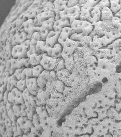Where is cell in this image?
I'll use <instances>...</instances> for the list:
<instances>
[{"label":"cell","mask_w":121,"mask_h":137,"mask_svg":"<svg viewBox=\"0 0 121 137\" xmlns=\"http://www.w3.org/2000/svg\"><path fill=\"white\" fill-rule=\"evenodd\" d=\"M71 27L74 33L89 35L92 31L93 23L86 20H75L72 22Z\"/></svg>","instance_id":"cell-1"},{"label":"cell","mask_w":121,"mask_h":137,"mask_svg":"<svg viewBox=\"0 0 121 137\" xmlns=\"http://www.w3.org/2000/svg\"><path fill=\"white\" fill-rule=\"evenodd\" d=\"M93 28L89 35L93 38L95 35L102 36L105 35L113 27L110 20H100L93 23Z\"/></svg>","instance_id":"cell-2"},{"label":"cell","mask_w":121,"mask_h":137,"mask_svg":"<svg viewBox=\"0 0 121 137\" xmlns=\"http://www.w3.org/2000/svg\"><path fill=\"white\" fill-rule=\"evenodd\" d=\"M7 65L10 75L13 74L17 68L23 67H31L29 57L14 58H12L8 61Z\"/></svg>","instance_id":"cell-3"},{"label":"cell","mask_w":121,"mask_h":137,"mask_svg":"<svg viewBox=\"0 0 121 137\" xmlns=\"http://www.w3.org/2000/svg\"><path fill=\"white\" fill-rule=\"evenodd\" d=\"M30 46V39H28L22 44L13 46L11 51L12 58H14L28 57L27 52Z\"/></svg>","instance_id":"cell-4"},{"label":"cell","mask_w":121,"mask_h":137,"mask_svg":"<svg viewBox=\"0 0 121 137\" xmlns=\"http://www.w3.org/2000/svg\"><path fill=\"white\" fill-rule=\"evenodd\" d=\"M81 7L78 5L73 7L67 6L60 13L61 18H67L71 23L75 20L80 19Z\"/></svg>","instance_id":"cell-5"},{"label":"cell","mask_w":121,"mask_h":137,"mask_svg":"<svg viewBox=\"0 0 121 137\" xmlns=\"http://www.w3.org/2000/svg\"><path fill=\"white\" fill-rule=\"evenodd\" d=\"M99 0H87L81 8L80 19L86 20L91 23V12L93 7L99 2Z\"/></svg>","instance_id":"cell-6"},{"label":"cell","mask_w":121,"mask_h":137,"mask_svg":"<svg viewBox=\"0 0 121 137\" xmlns=\"http://www.w3.org/2000/svg\"><path fill=\"white\" fill-rule=\"evenodd\" d=\"M53 4L48 10L36 15L34 19V24L36 26L40 27L46 20L52 17L55 18V15L53 10Z\"/></svg>","instance_id":"cell-7"},{"label":"cell","mask_w":121,"mask_h":137,"mask_svg":"<svg viewBox=\"0 0 121 137\" xmlns=\"http://www.w3.org/2000/svg\"><path fill=\"white\" fill-rule=\"evenodd\" d=\"M80 45L78 41L70 38L67 39L62 45L63 47L62 57L63 55H71L75 52L76 48Z\"/></svg>","instance_id":"cell-8"},{"label":"cell","mask_w":121,"mask_h":137,"mask_svg":"<svg viewBox=\"0 0 121 137\" xmlns=\"http://www.w3.org/2000/svg\"><path fill=\"white\" fill-rule=\"evenodd\" d=\"M54 70H44L37 78L38 85L39 88H46L47 83L53 79L55 77Z\"/></svg>","instance_id":"cell-9"},{"label":"cell","mask_w":121,"mask_h":137,"mask_svg":"<svg viewBox=\"0 0 121 137\" xmlns=\"http://www.w3.org/2000/svg\"><path fill=\"white\" fill-rule=\"evenodd\" d=\"M58 63L57 59L48 56L47 54H43L40 64L45 70L51 71L56 68Z\"/></svg>","instance_id":"cell-10"},{"label":"cell","mask_w":121,"mask_h":137,"mask_svg":"<svg viewBox=\"0 0 121 137\" xmlns=\"http://www.w3.org/2000/svg\"><path fill=\"white\" fill-rule=\"evenodd\" d=\"M8 101L13 104L21 105L24 103L22 92L16 87L9 91L8 96Z\"/></svg>","instance_id":"cell-11"},{"label":"cell","mask_w":121,"mask_h":137,"mask_svg":"<svg viewBox=\"0 0 121 137\" xmlns=\"http://www.w3.org/2000/svg\"><path fill=\"white\" fill-rule=\"evenodd\" d=\"M55 21V18H51L45 21L40 27L39 32L43 40H45L49 32L54 30L53 25Z\"/></svg>","instance_id":"cell-12"},{"label":"cell","mask_w":121,"mask_h":137,"mask_svg":"<svg viewBox=\"0 0 121 137\" xmlns=\"http://www.w3.org/2000/svg\"><path fill=\"white\" fill-rule=\"evenodd\" d=\"M50 97V94L47 91L46 88H39L36 95V101L37 106H46Z\"/></svg>","instance_id":"cell-13"},{"label":"cell","mask_w":121,"mask_h":137,"mask_svg":"<svg viewBox=\"0 0 121 137\" xmlns=\"http://www.w3.org/2000/svg\"><path fill=\"white\" fill-rule=\"evenodd\" d=\"M16 124L23 131L24 133L28 134L34 126L31 120L29 119L27 116L17 118Z\"/></svg>","instance_id":"cell-14"},{"label":"cell","mask_w":121,"mask_h":137,"mask_svg":"<svg viewBox=\"0 0 121 137\" xmlns=\"http://www.w3.org/2000/svg\"><path fill=\"white\" fill-rule=\"evenodd\" d=\"M24 31L27 34L28 39H30L33 34L35 32L39 31L40 27L35 26L34 19H30L23 23Z\"/></svg>","instance_id":"cell-15"},{"label":"cell","mask_w":121,"mask_h":137,"mask_svg":"<svg viewBox=\"0 0 121 137\" xmlns=\"http://www.w3.org/2000/svg\"><path fill=\"white\" fill-rule=\"evenodd\" d=\"M63 47L62 45L57 43L52 47L48 46L46 49L48 55L58 59L62 57Z\"/></svg>","instance_id":"cell-16"},{"label":"cell","mask_w":121,"mask_h":137,"mask_svg":"<svg viewBox=\"0 0 121 137\" xmlns=\"http://www.w3.org/2000/svg\"><path fill=\"white\" fill-rule=\"evenodd\" d=\"M68 0H57L53 2V10L55 13V20L60 19V13L67 6Z\"/></svg>","instance_id":"cell-17"},{"label":"cell","mask_w":121,"mask_h":137,"mask_svg":"<svg viewBox=\"0 0 121 137\" xmlns=\"http://www.w3.org/2000/svg\"><path fill=\"white\" fill-rule=\"evenodd\" d=\"M22 95L24 103L27 107L31 106L36 107V96L31 93L26 88L22 92Z\"/></svg>","instance_id":"cell-18"},{"label":"cell","mask_w":121,"mask_h":137,"mask_svg":"<svg viewBox=\"0 0 121 137\" xmlns=\"http://www.w3.org/2000/svg\"><path fill=\"white\" fill-rule=\"evenodd\" d=\"M26 89L32 94L36 96L39 88L37 78L32 77L26 80Z\"/></svg>","instance_id":"cell-19"},{"label":"cell","mask_w":121,"mask_h":137,"mask_svg":"<svg viewBox=\"0 0 121 137\" xmlns=\"http://www.w3.org/2000/svg\"><path fill=\"white\" fill-rule=\"evenodd\" d=\"M61 31L53 30L49 32L45 40L48 46L52 47L58 43V38Z\"/></svg>","instance_id":"cell-20"},{"label":"cell","mask_w":121,"mask_h":137,"mask_svg":"<svg viewBox=\"0 0 121 137\" xmlns=\"http://www.w3.org/2000/svg\"><path fill=\"white\" fill-rule=\"evenodd\" d=\"M74 33L71 27L63 28L60 33L58 38V43L62 45L67 39L70 38L71 35Z\"/></svg>","instance_id":"cell-21"},{"label":"cell","mask_w":121,"mask_h":137,"mask_svg":"<svg viewBox=\"0 0 121 137\" xmlns=\"http://www.w3.org/2000/svg\"><path fill=\"white\" fill-rule=\"evenodd\" d=\"M70 39L78 42L81 45L82 43L90 44L92 40V38L89 35H85L74 32L71 35Z\"/></svg>","instance_id":"cell-22"},{"label":"cell","mask_w":121,"mask_h":137,"mask_svg":"<svg viewBox=\"0 0 121 137\" xmlns=\"http://www.w3.org/2000/svg\"><path fill=\"white\" fill-rule=\"evenodd\" d=\"M71 22L68 18H61L55 20L53 25L54 30L61 31L63 28L71 27Z\"/></svg>","instance_id":"cell-23"},{"label":"cell","mask_w":121,"mask_h":137,"mask_svg":"<svg viewBox=\"0 0 121 137\" xmlns=\"http://www.w3.org/2000/svg\"><path fill=\"white\" fill-rule=\"evenodd\" d=\"M107 115L108 117L115 121H121V110H117L114 106L107 109Z\"/></svg>","instance_id":"cell-24"},{"label":"cell","mask_w":121,"mask_h":137,"mask_svg":"<svg viewBox=\"0 0 121 137\" xmlns=\"http://www.w3.org/2000/svg\"><path fill=\"white\" fill-rule=\"evenodd\" d=\"M97 4L93 7L90 12L91 23H92L101 20V9Z\"/></svg>","instance_id":"cell-25"},{"label":"cell","mask_w":121,"mask_h":137,"mask_svg":"<svg viewBox=\"0 0 121 137\" xmlns=\"http://www.w3.org/2000/svg\"><path fill=\"white\" fill-rule=\"evenodd\" d=\"M114 16V14L109 8L105 7L101 9V20H111Z\"/></svg>","instance_id":"cell-26"},{"label":"cell","mask_w":121,"mask_h":137,"mask_svg":"<svg viewBox=\"0 0 121 137\" xmlns=\"http://www.w3.org/2000/svg\"><path fill=\"white\" fill-rule=\"evenodd\" d=\"M36 113L41 120H46L49 117L46 106H37L36 107Z\"/></svg>","instance_id":"cell-27"},{"label":"cell","mask_w":121,"mask_h":137,"mask_svg":"<svg viewBox=\"0 0 121 137\" xmlns=\"http://www.w3.org/2000/svg\"><path fill=\"white\" fill-rule=\"evenodd\" d=\"M43 55V54H40L36 53L30 55L29 58L30 63L31 65L33 66L40 64Z\"/></svg>","instance_id":"cell-28"},{"label":"cell","mask_w":121,"mask_h":137,"mask_svg":"<svg viewBox=\"0 0 121 137\" xmlns=\"http://www.w3.org/2000/svg\"><path fill=\"white\" fill-rule=\"evenodd\" d=\"M18 80L13 74L10 75L7 79L6 87L7 90L10 91L16 87Z\"/></svg>","instance_id":"cell-29"},{"label":"cell","mask_w":121,"mask_h":137,"mask_svg":"<svg viewBox=\"0 0 121 137\" xmlns=\"http://www.w3.org/2000/svg\"><path fill=\"white\" fill-rule=\"evenodd\" d=\"M48 46L45 40H42L38 41L35 46L37 52L40 54H47L46 49Z\"/></svg>","instance_id":"cell-30"},{"label":"cell","mask_w":121,"mask_h":137,"mask_svg":"<svg viewBox=\"0 0 121 137\" xmlns=\"http://www.w3.org/2000/svg\"><path fill=\"white\" fill-rule=\"evenodd\" d=\"M43 130L40 125L36 127L34 126L31 128L30 132L27 134V137H41Z\"/></svg>","instance_id":"cell-31"},{"label":"cell","mask_w":121,"mask_h":137,"mask_svg":"<svg viewBox=\"0 0 121 137\" xmlns=\"http://www.w3.org/2000/svg\"><path fill=\"white\" fill-rule=\"evenodd\" d=\"M110 8L114 14V15L121 9L120 0H110Z\"/></svg>","instance_id":"cell-32"},{"label":"cell","mask_w":121,"mask_h":137,"mask_svg":"<svg viewBox=\"0 0 121 137\" xmlns=\"http://www.w3.org/2000/svg\"><path fill=\"white\" fill-rule=\"evenodd\" d=\"M28 39L27 34L24 31L18 34L16 36L14 42H13V46L21 44Z\"/></svg>","instance_id":"cell-33"},{"label":"cell","mask_w":121,"mask_h":137,"mask_svg":"<svg viewBox=\"0 0 121 137\" xmlns=\"http://www.w3.org/2000/svg\"><path fill=\"white\" fill-rule=\"evenodd\" d=\"M43 40L39 31L35 32L30 39V45L36 46L38 41Z\"/></svg>","instance_id":"cell-34"},{"label":"cell","mask_w":121,"mask_h":137,"mask_svg":"<svg viewBox=\"0 0 121 137\" xmlns=\"http://www.w3.org/2000/svg\"><path fill=\"white\" fill-rule=\"evenodd\" d=\"M21 76V79L26 80L33 77L32 68H25L22 72Z\"/></svg>","instance_id":"cell-35"},{"label":"cell","mask_w":121,"mask_h":137,"mask_svg":"<svg viewBox=\"0 0 121 137\" xmlns=\"http://www.w3.org/2000/svg\"><path fill=\"white\" fill-rule=\"evenodd\" d=\"M44 70V68L40 64L33 66L32 68L33 77L37 78Z\"/></svg>","instance_id":"cell-36"},{"label":"cell","mask_w":121,"mask_h":137,"mask_svg":"<svg viewBox=\"0 0 121 137\" xmlns=\"http://www.w3.org/2000/svg\"><path fill=\"white\" fill-rule=\"evenodd\" d=\"M110 21L112 27L121 32V19L114 16Z\"/></svg>","instance_id":"cell-37"},{"label":"cell","mask_w":121,"mask_h":137,"mask_svg":"<svg viewBox=\"0 0 121 137\" xmlns=\"http://www.w3.org/2000/svg\"><path fill=\"white\" fill-rule=\"evenodd\" d=\"M25 111L28 118L31 120L33 115L36 113V107L31 106L27 107Z\"/></svg>","instance_id":"cell-38"},{"label":"cell","mask_w":121,"mask_h":137,"mask_svg":"<svg viewBox=\"0 0 121 137\" xmlns=\"http://www.w3.org/2000/svg\"><path fill=\"white\" fill-rule=\"evenodd\" d=\"M16 87L20 91H23L26 88V80L21 79L18 80Z\"/></svg>","instance_id":"cell-39"},{"label":"cell","mask_w":121,"mask_h":137,"mask_svg":"<svg viewBox=\"0 0 121 137\" xmlns=\"http://www.w3.org/2000/svg\"><path fill=\"white\" fill-rule=\"evenodd\" d=\"M13 114L17 118L21 117L20 105L13 104Z\"/></svg>","instance_id":"cell-40"},{"label":"cell","mask_w":121,"mask_h":137,"mask_svg":"<svg viewBox=\"0 0 121 137\" xmlns=\"http://www.w3.org/2000/svg\"><path fill=\"white\" fill-rule=\"evenodd\" d=\"M31 120L34 126L36 127L40 125V119L39 116L36 113L33 115Z\"/></svg>","instance_id":"cell-41"},{"label":"cell","mask_w":121,"mask_h":137,"mask_svg":"<svg viewBox=\"0 0 121 137\" xmlns=\"http://www.w3.org/2000/svg\"><path fill=\"white\" fill-rule=\"evenodd\" d=\"M97 5L101 9L105 7H107L109 8L110 5V0H100Z\"/></svg>","instance_id":"cell-42"},{"label":"cell","mask_w":121,"mask_h":137,"mask_svg":"<svg viewBox=\"0 0 121 137\" xmlns=\"http://www.w3.org/2000/svg\"><path fill=\"white\" fill-rule=\"evenodd\" d=\"M25 68L23 67L21 68L16 69L15 71L13 74L18 80L21 79V74L24 69Z\"/></svg>","instance_id":"cell-43"},{"label":"cell","mask_w":121,"mask_h":137,"mask_svg":"<svg viewBox=\"0 0 121 137\" xmlns=\"http://www.w3.org/2000/svg\"><path fill=\"white\" fill-rule=\"evenodd\" d=\"M79 0H68L67 6L69 7L75 6L78 4Z\"/></svg>","instance_id":"cell-44"},{"label":"cell","mask_w":121,"mask_h":137,"mask_svg":"<svg viewBox=\"0 0 121 137\" xmlns=\"http://www.w3.org/2000/svg\"><path fill=\"white\" fill-rule=\"evenodd\" d=\"M20 107L21 108V117H23L26 116L25 109L27 107L24 103L21 104Z\"/></svg>","instance_id":"cell-45"},{"label":"cell","mask_w":121,"mask_h":137,"mask_svg":"<svg viewBox=\"0 0 121 137\" xmlns=\"http://www.w3.org/2000/svg\"><path fill=\"white\" fill-rule=\"evenodd\" d=\"M35 46L30 45V49L27 52V56L28 57H29L31 54L35 53H37L36 50Z\"/></svg>","instance_id":"cell-46"},{"label":"cell","mask_w":121,"mask_h":137,"mask_svg":"<svg viewBox=\"0 0 121 137\" xmlns=\"http://www.w3.org/2000/svg\"><path fill=\"white\" fill-rule=\"evenodd\" d=\"M9 91L7 90L4 93L3 101L5 104H6L8 101V96Z\"/></svg>","instance_id":"cell-47"},{"label":"cell","mask_w":121,"mask_h":137,"mask_svg":"<svg viewBox=\"0 0 121 137\" xmlns=\"http://www.w3.org/2000/svg\"><path fill=\"white\" fill-rule=\"evenodd\" d=\"M87 0H79L78 5L81 8L82 6L86 2Z\"/></svg>","instance_id":"cell-48"},{"label":"cell","mask_w":121,"mask_h":137,"mask_svg":"<svg viewBox=\"0 0 121 137\" xmlns=\"http://www.w3.org/2000/svg\"><path fill=\"white\" fill-rule=\"evenodd\" d=\"M114 16L118 17L121 19V9L118 12L115 14Z\"/></svg>","instance_id":"cell-49"},{"label":"cell","mask_w":121,"mask_h":137,"mask_svg":"<svg viewBox=\"0 0 121 137\" xmlns=\"http://www.w3.org/2000/svg\"><path fill=\"white\" fill-rule=\"evenodd\" d=\"M4 93L0 92V100L1 101H3Z\"/></svg>","instance_id":"cell-50"},{"label":"cell","mask_w":121,"mask_h":137,"mask_svg":"<svg viewBox=\"0 0 121 137\" xmlns=\"http://www.w3.org/2000/svg\"><path fill=\"white\" fill-rule=\"evenodd\" d=\"M120 4L121 5V0H120Z\"/></svg>","instance_id":"cell-51"}]
</instances>
